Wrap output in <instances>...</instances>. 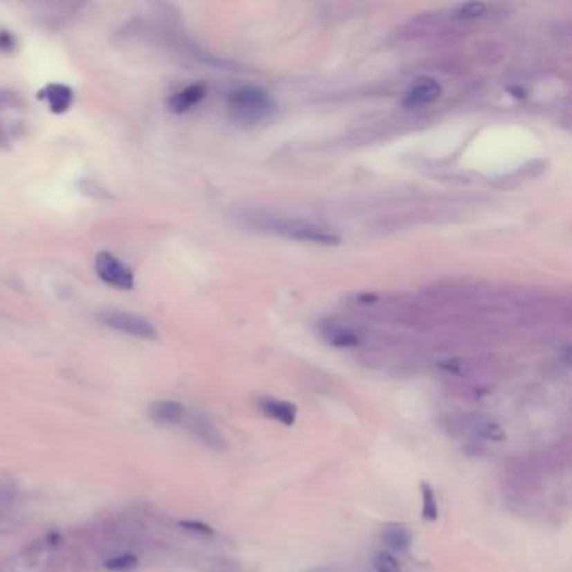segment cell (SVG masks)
I'll return each mask as SVG.
<instances>
[{"label":"cell","instance_id":"obj_1","mask_svg":"<svg viewBox=\"0 0 572 572\" xmlns=\"http://www.w3.org/2000/svg\"><path fill=\"white\" fill-rule=\"evenodd\" d=\"M228 108L235 120L255 123L274 111V100L264 89L243 86L228 94Z\"/></svg>","mask_w":572,"mask_h":572},{"label":"cell","instance_id":"obj_2","mask_svg":"<svg viewBox=\"0 0 572 572\" xmlns=\"http://www.w3.org/2000/svg\"><path fill=\"white\" fill-rule=\"evenodd\" d=\"M100 319L104 326L111 327V329L118 331V333L128 334V336L140 339H156L158 336L155 326L148 319L141 317L138 314L111 309L101 313Z\"/></svg>","mask_w":572,"mask_h":572},{"label":"cell","instance_id":"obj_3","mask_svg":"<svg viewBox=\"0 0 572 572\" xmlns=\"http://www.w3.org/2000/svg\"><path fill=\"white\" fill-rule=\"evenodd\" d=\"M96 274L102 282L116 289L129 290L135 286V275L126 264L109 252H101L96 257Z\"/></svg>","mask_w":572,"mask_h":572},{"label":"cell","instance_id":"obj_4","mask_svg":"<svg viewBox=\"0 0 572 572\" xmlns=\"http://www.w3.org/2000/svg\"><path fill=\"white\" fill-rule=\"evenodd\" d=\"M270 228L277 234L289 237V239L306 240V242L322 243V246H336L339 243V237L331 234V232L322 230V228L314 227L309 223H297V222H274Z\"/></svg>","mask_w":572,"mask_h":572},{"label":"cell","instance_id":"obj_5","mask_svg":"<svg viewBox=\"0 0 572 572\" xmlns=\"http://www.w3.org/2000/svg\"><path fill=\"white\" fill-rule=\"evenodd\" d=\"M441 96V86L432 77L418 79L415 84L406 91L403 98V106L409 109L423 108V106L433 104Z\"/></svg>","mask_w":572,"mask_h":572},{"label":"cell","instance_id":"obj_6","mask_svg":"<svg viewBox=\"0 0 572 572\" xmlns=\"http://www.w3.org/2000/svg\"><path fill=\"white\" fill-rule=\"evenodd\" d=\"M41 100H46L53 113H66L73 106L74 93L66 84H49L39 93Z\"/></svg>","mask_w":572,"mask_h":572},{"label":"cell","instance_id":"obj_7","mask_svg":"<svg viewBox=\"0 0 572 572\" xmlns=\"http://www.w3.org/2000/svg\"><path fill=\"white\" fill-rule=\"evenodd\" d=\"M205 93H207V89H205L203 84L188 86V88L178 91V93H175L169 98L168 109L173 113L188 111V109H192L193 106H196L203 100Z\"/></svg>","mask_w":572,"mask_h":572},{"label":"cell","instance_id":"obj_8","mask_svg":"<svg viewBox=\"0 0 572 572\" xmlns=\"http://www.w3.org/2000/svg\"><path fill=\"white\" fill-rule=\"evenodd\" d=\"M149 415L158 421H165V423H180L185 418V406L178 401H155L149 408Z\"/></svg>","mask_w":572,"mask_h":572},{"label":"cell","instance_id":"obj_9","mask_svg":"<svg viewBox=\"0 0 572 572\" xmlns=\"http://www.w3.org/2000/svg\"><path fill=\"white\" fill-rule=\"evenodd\" d=\"M264 412L267 415L275 418V420L282 421L284 425H292L295 421V415H297V409H295L294 405L286 403V401H275V400H264L262 403Z\"/></svg>","mask_w":572,"mask_h":572},{"label":"cell","instance_id":"obj_10","mask_svg":"<svg viewBox=\"0 0 572 572\" xmlns=\"http://www.w3.org/2000/svg\"><path fill=\"white\" fill-rule=\"evenodd\" d=\"M192 428H193V432H195L196 435L202 438L205 443L210 445L212 448H222L223 447L222 436H220V433L216 432V428L210 423V421L207 420V418H203V416L193 418Z\"/></svg>","mask_w":572,"mask_h":572},{"label":"cell","instance_id":"obj_11","mask_svg":"<svg viewBox=\"0 0 572 572\" xmlns=\"http://www.w3.org/2000/svg\"><path fill=\"white\" fill-rule=\"evenodd\" d=\"M138 562H140V559H138L136 554H131V552H123V554H118V555H113V557H109L108 561L104 562V567L111 572H128V571L136 569Z\"/></svg>","mask_w":572,"mask_h":572},{"label":"cell","instance_id":"obj_12","mask_svg":"<svg viewBox=\"0 0 572 572\" xmlns=\"http://www.w3.org/2000/svg\"><path fill=\"white\" fill-rule=\"evenodd\" d=\"M385 542L388 544L389 547L398 552H403L409 547V534L401 527H393L388 528L382 535Z\"/></svg>","mask_w":572,"mask_h":572},{"label":"cell","instance_id":"obj_13","mask_svg":"<svg viewBox=\"0 0 572 572\" xmlns=\"http://www.w3.org/2000/svg\"><path fill=\"white\" fill-rule=\"evenodd\" d=\"M421 494H423V517L428 520H435L438 517V507L433 488L428 483H421Z\"/></svg>","mask_w":572,"mask_h":572},{"label":"cell","instance_id":"obj_14","mask_svg":"<svg viewBox=\"0 0 572 572\" xmlns=\"http://www.w3.org/2000/svg\"><path fill=\"white\" fill-rule=\"evenodd\" d=\"M485 9H487V6H485L483 2L460 3V6L455 9V15L459 19H475V17H480V15L485 12Z\"/></svg>","mask_w":572,"mask_h":572},{"label":"cell","instance_id":"obj_15","mask_svg":"<svg viewBox=\"0 0 572 572\" xmlns=\"http://www.w3.org/2000/svg\"><path fill=\"white\" fill-rule=\"evenodd\" d=\"M24 106V100L19 93L14 91H0V111L19 109Z\"/></svg>","mask_w":572,"mask_h":572},{"label":"cell","instance_id":"obj_16","mask_svg":"<svg viewBox=\"0 0 572 572\" xmlns=\"http://www.w3.org/2000/svg\"><path fill=\"white\" fill-rule=\"evenodd\" d=\"M374 566H376L378 572H401L400 564L396 562V559L393 555L386 554V552H380L374 559Z\"/></svg>","mask_w":572,"mask_h":572},{"label":"cell","instance_id":"obj_17","mask_svg":"<svg viewBox=\"0 0 572 572\" xmlns=\"http://www.w3.org/2000/svg\"><path fill=\"white\" fill-rule=\"evenodd\" d=\"M329 341L331 344L339 346V348H349V346H356L359 339L348 331H333L329 334Z\"/></svg>","mask_w":572,"mask_h":572},{"label":"cell","instance_id":"obj_18","mask_svg":"<svg viewBox=\"0 0 572 572\" xmlns=\"http://www.w3.org/2000/svg\"><path fill=\"white\" fill-rule=\"evenodd\" d=\"M479 433L483 438H487V440H494V441H502L505 438L504 430L500 428V425H497V423H482L479 427Z\"/></svg>","mask_w":572,"mask_h":572},{"label":"cell","instance_id":"obj_19","mask_svg":"<svg viewBox=\"0 0 572 572\" xmlns=\"http://www.w3.org/2000/svg\"><path fill=\"white\" fill-rule=\"evenodd\" d=\"M180 527L187 528V531L196 532V534H205V535L214 534V528L203 522H196V520H181Z\"/></svg>","mask_w":572,"mask_h":572},{"label":"cell","instance_id":"obj_20","mask_svg":"<svg viewBox=\"0 0 572 572\" xmlns=\"http://www.w3.org/2000/svg\"><path fill=\"white\" fill-rule=\"evenodd\" d=\"M15 47V39L14 35L7 30H0V50L2 53H10Z\"/></svg>","mask_w":572,"mask_h":572},{"label":"cell","instance_id":"obj_21","mask_svg":"<svg viewBox=\"0 0 572 572\" xmlns=\"http://www.w3.org/2000/svg\"><path fill=\"white\" fill-rule=\"evenodd\" d=\"M441 368H445L447 371H453V373H460L461 365L459 361H447V362H441Z\"/></svg>","mask_w":572,"mask_h":572},{"label":"cell","instance_id":"obj_22","mask_svg":"<svg viewBox=\"0 0 572 572\" xmlns=\"http://www.w3.org/2000/svg\"><path fill=\"white\" fill-rule=\"evenodd\" d=\"M9 135H7V131L2 128V124H0V148H9Z\"/></svg>","mask_w":572,"mask_h":572}]
</instances>
